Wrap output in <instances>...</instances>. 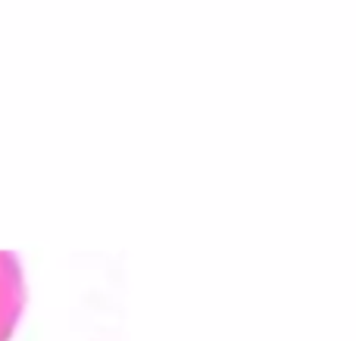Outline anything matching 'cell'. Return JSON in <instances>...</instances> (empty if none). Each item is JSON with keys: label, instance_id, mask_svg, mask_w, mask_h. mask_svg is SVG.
<instances>
[{"label": "cell", "instance_id": "obj_1", "mask_svg": "<svg viewBox=\"0 0 356 341\" xmlns=\"http://www.w3.org/2000/svg\"><path fill=\"white\" fill-rule=\"evenodd\" d=\"M25 310V273L13 251H0V341H10Z\"/></svg>", "mask_w": 356, "mask_h": 341}]
</instances>
